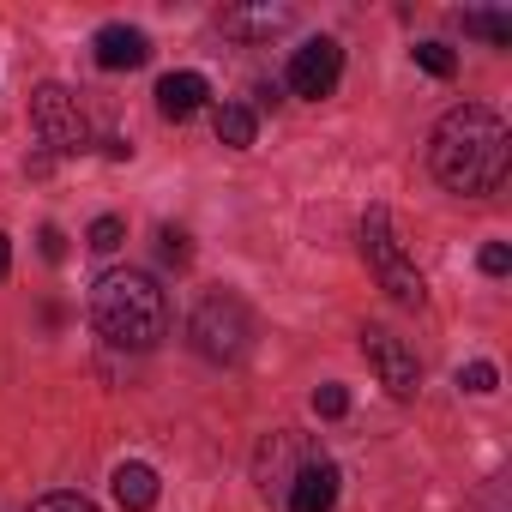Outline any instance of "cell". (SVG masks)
I'll list each match as a JSON object with an SVG mask.
<instances>
[{"mask_svg": "<svg viewBox=\"0 0 512 512\" xmlns=\"http://www.w3.org/2000/svg\"><path fill=\"white\" fill-rule=\"evenodd\" d=\"M7 272H13V241L0 235V278H7Z\"/></svg>", "mask_w": 512, "mask_h": 512, "instance_id": "d4e9b609", "label": "cell"}, {"mask_svg": "<svg viewBox=\"0 0 512 512\" xmlns=\"http://www.w3.org/2000/svg\"><path fill=\"white\" fill-rule=\"evenodd\" d=\"M211 133H217V145L247 151L253 133H260V115H253L247 103H217V109H211Z\"/></svg>", "mask_w": 512, "mask_h": 512, "instance_id": "7c38bea8", "label": "cell"}, {"mask_svg": "<svg viewBox=\"0 0 512 512\" xmlns=\"http://www.w3.org/2000/svg\"><path fill=\"white\" fill-rule=\"evenodd\" d=\"M85 241H91V253H115V247L127 241V223H121V217H97Z\"/></svg>", "mask_w": 512, "mask_h": 512, "instance_id": "e0dca14e", "label": "cell"}, {"mask_svg": "<svg viewBox=\"0 0 512 512\" xmlns=\"http://www.w3.org/2000/svg\"><path fill=\"white\" fill-rule=\"evenodd\" d=\"M157 247H163V260H169V266H187V260H193V235H187V229H175V223H163Z\"/></svg>", "mask_w": 512, "mask_h": 512, "instance_id": "ac0fdd59", "label": "cell"}, {"mask_svg": "<svg viewBox=\"0 0 512 512\" xmlns=\"http://www.w3.org/2000/svg\"><path fill=\"white\" fill-rule=\"evenodd\" d=\"M458 386L464 392H494L500 374H494V362H470V368H458Z\"/></svg>", "mask_w": 512, "mask_h": 512, "instance_id": "d6986e66", "label": "cell"}, {"mask_svg": "<svg viewBox=\"0 0 512 512\" xmlns=\"http://www.w3.org/2000/svg\"><path fill=\"white\" fill-rule=\"evenodd\" d=\"M187 338H193V350L205 362H241L247 356V338H253V314L241 308V296H205L193 308Z\"/></svg>", "mask_w": 512, "mask_h": 512, "instance_id": "277c9868", "label": "cell"}, {"mask_svg": "<svg viewBox=\"0 0 512 512\" xmlns=\"http://www.w3.org/2000/svg\"><path fill=\"white\" fill-rule=\"evenodd\" d=\"M103 157L121 163V157H133V145H127V139H103Z\"/></svg>", "mask_w": 512, "mask_h": 512, "instance_id": "cb8c5ba5", "label": "cell"}, {"mask_svg": "<svg viewBox=\"0 0 512 512\" xmlns=\"http://www.w3.org/2000/svg\"><path fill=\"white\" fill-rule=\"evenodd\" d=\"M506 163H512V133L494 109L482 103H458L440 115L434 139H428V169L446 193L458 199H482L506 181Z\"/></svg>", "mask_w": 512, "mask_h": 512, "instance_id": "6da1fadb", "label": "cell"}, {"mask_svg": "<svg viewBox=\"0 0 512 512\" xmlns=\"http://www.w3.org/2000/svg\"><path fill=\"white\" fill-rule=\"evenodd\" d=\"M31 512H97V506H91L85 494H43Z\"/></svg>", "mask_w": 512, "mask_h": 512, "instance_id": "44dd1931", "label": "cell"}, {"mask_svg": "<svg viewBox=\"0 0 512 512\" xmlns=\"http://www.w3.org/2000/svg\"><path fill=\"white\" fill-rule=\"evenodd\" d=\"M338 464L332 458H308L296 476H290V512H332L338 506Z\"/></svg>", "mask_w": 512, "mask_h": 512, "instance_id": "ba28073f", "label": "cell"}, {"mask_svg": "<svg viewBox=\"0 0 512 512\" xmlns=\"http://www.w3.org/2000/svg\"><path fill=\"white\" fill-rule=\"evenodd\" d=\"M464 31H476V37H488V43H512V19L506 13H464Z\"/></svg>", "mask_w": 512, "mask_h": 512, "instance_id": "9a60e30c", "label": "cell"}, {"mask_svg": "<svg viewBox=\"0 0 512 512\" xmlns=\"http://www.w3.org/2000/svg\"><path fill=\"white\" fill-rule=\"evenodd\" d=\"M91 326L115 350H151L169 332V302L151 272H103L91 290Z\"/></svg>", "mask_w": 512, "mask_h": 512, "instance_id": "7a4b0ae2", "label": "cell"}, {"mask_svg": "<svg viewBox=\"0 0 512 512\" xmlns=\"http://www.w3.org/2000/svg\"><path fill=\"white\" fill-rule=\"evenodd\" d=\"M217 25H223V37L260 43V37H278V31H290V25H296V13H290V7H229Z\"/></svg>", "mask_w": 512, "mask_h": 512, "instance_id": "30bf717a", "label": "cell"}, {"mask_svg": "<svg viewBox=\"0 0 512 512\" xmlns=\"http://www.w3.org/2000/svg\"><path fill=\"white\" fill-rule=\"evenodd\" d=\"M338 79H344V49H338L332 37H314V43H302V49L290 55V91H296V97L320 103V97L338 91Z\"/></svg>", "mask_w": 512, "mask_h": 512, "instance_id": "52a82bcc", "label": "cell"}, {"mask_svg": "<svg viewBox=\"0 0 512 512\" xmlns=\"http://www.w3.org/2000/svg\"><path fill=\"white\" fill-rule=\"evenodd\" d=\"M476 266H482L488 278H506V272H512V253H506V241H488V247L476 253Z\"/></svg>", "mask_w": 512, "mask_h": 512, "instance_id": "ffe728a7", "label": "cell"}, {"mask_svg": "<svg viewBox=\"0 0 512 512\" xmlns=\"http://www.w3.org/2000/svg\"><path fill=\"white\" fill-rule=\"evenodd\" d=\"M91 49H97V67H109V73H133L151 61V37L139 25H103Z\"/></svg>", "mask_w": 512, "mask_h": 512, "instance_id": "9c48e42d", "label": "cell"}, {"mask_svg": "<svg viewBox=\"0 0 512 512\" xmlns=\"http://www.w3.org/2000/svg\"><path fill=\"white\" fill-rule=\"evenodd\" d=\"M31 121H37V133H43V145H49L55 157H73V151L91 145L85 109H79V97H73L67 85H37V97H31Z\"/></svg>", "mask_w": 512, "mask_h": 512, "instance_id": "5b68a950", "label": "cell"}, {"mask_svg": "<svg viewBox=\"0 0 512 512\" xmlns=\"http://www.w3.org/2000/svg\"><path fill=\"white\" fill-rule=\"evenodd\" d=\"M37 241H43V260H67V235H61L55 223H49V229H43Z\"/></svg>", "mask_w": 512, "mask_h": 512, "instance_id": "603a6c76", "label": "cell"}, {"mask_svg": "<svg viewBox=\"0 0 512 512\" xmlns=\"http://www.w3.org/2000/svg\"><path fill=\"white\" fill-rule=\"evenodd\" d=\"M362 356H368V368L380 374V386H386L392 398H416V386H422V362H416V350H410L404 338L368 326V332H362Z\"/></svg>", "mask_w": 512, "mask_h": 512, "instance_id": "8992f818", "label": "cell"}, {"mask_svg": "<svg viewBox=\"0 0 512 512\" xmlns=\"http://www.w3.org/2000/svg\"><path fill=\"white\" fill-rule=\"evenodd\" d=\"M362 260H368L374 284H380L392 302H404V308H422L428 284H422L416 260L404 253V241H398V229H392V211H386V205H368V217H362Z\"/></svg>", "mask_w": 512, "mask_h": 512, "instance_id": "3957f363", "label": "cell"}, {"mask_svg": "<svg viewBox=\"0 0 512 512\" xmlns=\"http://www.w3.org/2000/svg\"><path fill=\"white\" fill-rule=\"evenodd\" d=\"M115 500L127 512H151L157 506V470L151 464H121L115 470Z\"/></svg>", "mask_w": 512, "mask_h": 512, "instance_id": "4fadbf2b", "label": "cell"}, {"mask_svg": "<svg viewBox=\"0 0 512 512\" xmlns=\"http://www.w3.org/2000/svg\"><path fill=\"white\" fill-rule=\"evenodd\" d=\"M205 97H211V85H205L199 73H163V79H157V109H163V121H193V115L205 109Z\"/></svg>", "mask_w": 512, "mask_h": 512, "instance_id": "8fae6325", "label": "cell"}, {"mask_svg": "<svg viewBox=\"0 0 512 512\" xmlns=\"http://www.w3.org/2000/svg\"><path fill=\"white\" fill-rule=\"evenodd\" d=\"M314 410H320V416H344V410H350V392H344V386H320V392H314Z\"/></svg>", "mask_w": 512, "mask_h": 512, "instance_id": "7402d4cb", "label": "cell"}, {"mask_svg": "<svg viewBox=\"0 0 512 512\" xmlns=\"http://www.w3.org/2000/svg\"><path fill=\"white\" fill-rule=\"evenodd\" d=\"M416 67L434 73V79H452V73H458V55H452L446 43H416Z\"/></svg>", "mask_w": 512, "mask_h": 512, "instance_id": "2e32d148", "label": "cell"}, {"mask_svg": "<svg viewBox=\"0 0 512 512\" xmlns=\"http://www.w3.org/2000/svg\"><path fill=\"white\" fill-rule=\"evenodd\" d=\"M290 458H302V446H296V434H284V428H278L272 440H260V458H253V476H260V482L272 488V482H284ZM302 464H308V458H302Z\"/></svg>", "mask_w": 512, "mask_h": 512, "instance_id": "5bb4252c", "label": "cell"}]
</instances>
